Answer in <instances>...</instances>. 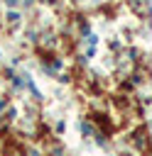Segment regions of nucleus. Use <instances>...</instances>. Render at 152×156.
Wrapping results in <instances>:
<instances>
[{
    "label": "nucleus",
    "instance_id": "7ed1b4c3",
    "mask_svg": "<svg viewBox=\"0 0 152 156\" xmlns=\"http://www.w3.org/2000/svg\"><path fill=\"white\" fill-rule=\"evenodd\" d=\"M44 2H56V0H44Z\"/></svg>",
    "mask_w": 152,
    "mask_h": 156
},
{
    "label": "nucleus",
    "instance_id": "f03ea898",
    "mask_svg": "<svg viewBox=\"0 0 152 156\" xmlns=\"http://www.w3.org/2000/svg\"><path fill=\"white\" fill-rule=\"evenodd\" d=\"M7 22H12V24L20 22V15H17V12H7Z\"/></svg>",
    "mask_w": 152,
    "mask_h": 156
},
{
    "label": "nucleus",
    "instance_id": "f257e3e1",
    "mask_svg": "<svg viewBox=\"0 0 152 156\" xmlns=\"http://www.w3.org/2000/svg\"><path fill=\"white\" fill-rule=\"evenodd\" d=\"M81 132H83V136H93V134H96V132H93V124L86 122V119L81 122Z\"/></svg>",
    "mask_w": 152,
    "mask_h": 156
}]
</instances>
